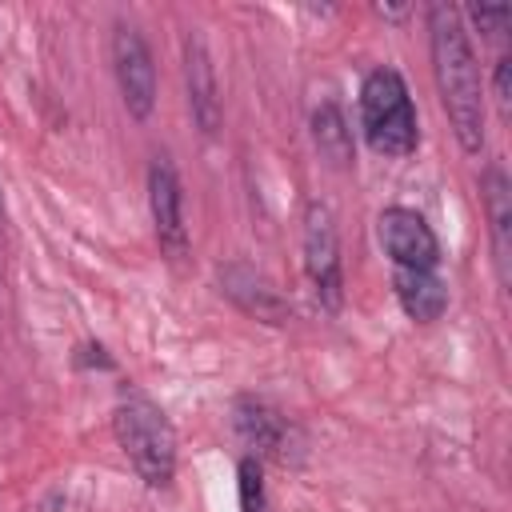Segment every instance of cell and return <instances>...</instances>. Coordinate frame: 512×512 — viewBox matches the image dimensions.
<instances>
[{"instance_id":"cell-2","label":"cell","mask_w":512,"mask_h":512,"mask_svg":"<svg viewBox=\"0 0 512 512\" xmlns=\"http://www.w3.org/2000/svg\"><path fill=\"white\" fill-rule=\"evenodd\" d=\"M116 440L148 488H168L176 476V432L164 408L144 392H124L112 412Z\"/></svg>"},{"instance_id":"cell-4","label":"cell","mask_w":512,"mask_h":512,"mask_svg":"<svg viewBox=\"0 0 512 512\" xmlns=\"http://www.w3.org/2000/svg\"><path fill=\"white\" fill-rule=\"evenodd\" d=\"M112 72H116V88H120L128 116L148 120L156 108V64H152V48L140 36V28L132 24L112 28Z\"/></svg>"},{"instance_id":"cell-5","label":"cell","mask_w":512,"mask_h":512,"mask_svg":"<svg viewBox=\"0 0 512 512\" xmlns=\"http://www.w3.org/2000/svg\"><path fill=\"white\" fill-rule=\"evenodd\" d=\"M304 268L308 280L320 296L324 308H340L344 300V264H340V240H336V220L328 204L312 200L304 208Z\"/></svg>"},{"instance_id":"cell-11","label":"cell","mask_w":512,"mask_h":512,"mask_svg":"<svg viewBox=\"0 0 512 512\" xmlns=\"http://www.w3.org/2000/svg\"><path fill=\"white\" fill-rule=\"evenodd\" d=\"M232 420H236V432L256 448V452H268L276 460H288V444H292V424L264 400L256 396H240L236 408H232Z\"/></svg>"},{"instance_id":"cell-17","label":"cell","mask_w":512,"mask_h":512,"mask_svg":"<svg viewBox=\"0 0 512 512\" xmlns=\"http://www.w3.org/2000/svg\"><path fill=\"white\" fill-rule=\"evenodd\" d=\"M376 12H380V16H392V20L408 16V8H388V4H376Z\"/></svg>"},{"instance_id":"cell-3","label":"cell","mask_w":512,"mask_h":512,"mask_svg":"<svg viewBox=\"0 0 512 512\" xmlns=\"http://www.w3.org/2000/svg\"><path fill=\"white\" fill-rule=\"evenodd\" d=\"M360 128L380 156H412L420 144V120L412 92L396 68H372L360 84Z\"/></svg>"},{"instance_id":"cell-12","label":"cell","mask_w":512,"mask_h":512,"mask_svg":"<svg viewBox=\"0 0 512 512\" xmlns=\"http://www.w3.org/2000/svg\"><path fill=\"white\" fill-rule=\"evenodd\" d=\"M392 288H396L400 308H404L412 320H420V324L440 320V316H444V308H448V284H444L436 272H420V268H396Z\"/></svg>"},{"instance_id":"cell-7","label":"cell","mask_w":512,"mask_h":512,"mask_svg":"<svg viewBox=\"0 0 512 512\" xmlns=\"http://www.w3.org/2000/svg\"><path fill=\"white\" fill-rule=\"evenodd\" d=\"M148 212L156 228V244L168 260L188 256V224H184V188L168 156H156L148 164Z\"/></svg>"},{"instance_id":"cell-6","label":"cell","mask_w":512,"mask_h":512,"mask_svg":"<svg viewBox=\"0 0 512 512\" xmlns=\"http://www.w3.org/2000/svg\"><path fill=\"white\" fill-rule=\"evenodd\" d=\"M376 236H380V248L392 256L396 268H420V272L440 268V240L420 212L400 208V204L384 208L376 220Z\"/></svg>"},{"instance_id":"cell-10","label":"cell","mask_w":512,"mask_h":512,"mask_svg":"<svg viewBox=\"0 0 512 512\" xmlns=\"http://www.w3.org/2000/svg\"><path fill=\"white\" fill-rule=\"evenodd\" d=\"M220 292L248 316L264 320V324H284L292 316L288 300L276 292V284L268 276H260L248 264H224L220 268Z\"/></svg>"},{"instance_id":"cell-18","label":"cell","mask_w":512,"mask_h":512,"mask_svg":"<svg viewBox=\"0 0 512 512\" xmlns=\"http://www.w3.org/2000/svg\"><path fill=\"white\" fill-rule=\"evenodd\" d=\"M0 212H4V196H0Z\"/></svg>"},{"instance_id":"cell-16","label":"cell","mask_w":512,"mask_h":512,"mask_svg":"<svg viewBox=\"0 0 512 512\" xmlns=\"http://www.w3.org/2000/svg\"><path fill=\"white\" fill-rule=\"evenodd\" d=\"M492 96H496V104H500V116H508V112H512V56H500V60H496Z\"/></svg>"},{"instance_id":"cell-13","label":"cell","mask_w":512,"mask_h":512,"mask_svg":"<svg viewBox=\"0 0 512 512\" xmlns=\"http://www.w3.org/2000/svg\"><path fill=\"white\" fill-rule=\"evenodd\" d=\"M312 140L320 148V156L332 164V168H348L352 156H356V144H352V128L340 112V104L324 100L312 108Z\"/></svg>"},{"instance_id":"cell-9","label":"cell","mask_w":512,"mask_h":512,"mask_svg":"<svg viewBox=\"0 0 512 512\" xmlns=\"http://www.w3.org/2000/svg\"><path fill=\"white\" fill-rule=\"evenodd\" d=\"M480 200L488 216V244H492V264L500 288L512 284V180L500 164H488L480 172Z\"/></svg>"},{"instance_id":"cell-1","label":"cell","mask_w":512,"mask_h":512,"mask_svg":"<svg viewBox=\"0 0 512 512\" xmlns=\"http://www.w3.org/2000/svg\"><path fill=\"white\" fill-rule=\"evenodd\" d=\"M428 52H432V72L440 88V104L448 112V124L468 156L484 148V84H480V64L464 28V16L452 4H428Z\"/></svg>"},{"instance_id":"cell-15","label":"cell","mask_w":512,"mask_h":512,"mask_svg":"<svg viewBox=\"0 0 512 512\" xmlns=\"http://www.w3.org/2000/svg\"><path fill=\"white\" fill-rule=\"evenodd\" d=\"M464 16L484 32V36H504V28H508V20H512V8L508 4H472V8H464Z\"/></svg>"},{"instance_id":"cell-14","label":"cell","mask_w":512,"mask_h":512,"mask_svg":"<svg viewBox=\"0 0 512 512\" xmlns=\"http://www.w3.org/2000/svg\"><path fill=\"white\" fill-rule=\"evenodd\" d=\"M240 480V512H268V496H264V472L256 456H244L236 468Z\"/></svg>"},{"instance_id":"cell-8","label":"cell","mask_w":512,"mask_h":512,"mask_svg":"<svg viewBox=\"0 0 512 512\" xmlns=\"http://www.w3.org/2000/svg\"><path fill=\"white\" fill-rule=\"evenodd\" d=\"M184 84H188V108H192V120L204 136H216L220 132V120H224V108H220V80H216V64H212V52L204 44L200 32H188L184 36Z\"/></svg>"}]
</instances>
